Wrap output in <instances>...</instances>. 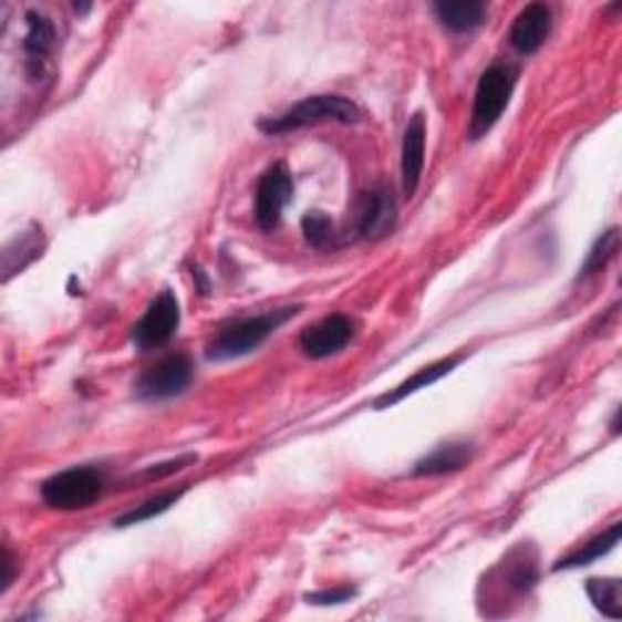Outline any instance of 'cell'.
<instances>
[{"instance_id":"obj_1","label":"cell","mask_w":622,"mask_h":622,"mask_svg":"<svg viewBox=\"0 0 622 622\" xmlns=\"http://www.w3.org/2000/svg\"><path fill=\"white\" fill-rule=\"evenodd\" d=\"M6 54L20 59L18 76L22 73L24 85L37 95H44L54 76V61L61 44L59 22L44 8H24L18 20L3 22Z\"/></svg>"},{"instance_id":"obj_2","label":"cell","mask_w":622,"mask_h":622,"mask_svg":"<svg viewBox=\"0 0 622 622\" xmlns=\"http://www.w3.org/2000/svg\"><path fill=\"white\" fill-rule=\"evenodd\" d=\"M300 309L302 307L270 309L258 317H246L224 323L207 343V360H211V363H229V360L256 353L272 333L300 314Z\"/></svg>"},{"instance_id":"obj_3","label":"cell","mask_w":622,"mask_h":622,"mask_svg":"<svg viewBox=\"0 0 622 622\" xmlns=\"http://www.w3.org/2000/svg\"><path fill=\"white\" fill-rule=\"evenodd\" d=\"M363 117L360 107L341 95H311L302 103L284 110L278 117H268L258 124V129L268 136L290 134L304 127H314L323 122H339V124H355Z\"/></svg>"},{"instance_id":"obj_4","label":"cell","mask_w":622,"mask_h":622,"mask_svg":"<svg viewBox=\"0 0 622 622\" xmlns=\"http://www.w3.org/2000/svg\"><path fill=\"white\" fill-rule=\"evenodd\" d=\"M105 491V471L93 465L69 467L42 484V499L54 511H85Z\"/></svg>"},{"instance_id":"obj_5","label":"cell","mask_w":622,"mask_h":622,"mask_svg":"<svg viewBox=\"0 0 622 622\" xmlns=\"http://www.w3.org/2000/svg\"><path fill=\"white\" fill-rule=\"evenodd\" d=\"M516 81H518V71L508 64H494L481 73L475 91V105H471L469 129H467L471 142L487 136L494 129V124L501 120L508 103H511Z\"/></svg>"},{"instance_id":"obj_6","label":"cell","mask_w":622,"mask_h":622,"mask_svg":"<svg viewBox=\"0 0 622 622\" xmlns=\"http://www.w3.org/2000/svg\"><path fill=\"white\" fill-rule=\"evenodd\" d=\"M193 377L195 365L188 355H168L136 377L134 396L142 402H166L188 390Z\"/></svg>"},{"instance_id":"obj_7","label":"cell","mask_w":622,"mask_h":622,"mask_svg":"<svg viewBox=\"0 0 622 622\" xmlns=\"http://www.w3.org/2000/svg\"><path fill=\"white\" fill-rule=\"evenodd\" d=\"M180 329V304L170 290L160 292L156 300L148 304L144 317L136 321L132 329V343L142 353H152L166 348Z\"/></svg>"},{"instance_id":"obj_8","label":"cell","mask_w":622,"mask_h":622,"mask_svg":"<svg viewBox=\"0 0 622 622\" xmlns=\"http://www.w3.org/2000/svg\"><path fill=\"white\" fill-rule=\"evenodd\" d=\"M294 183L284 164L270 166L256 188V224L263 231H276L282 221L284 207L292 203Z\"/></svg>"},{"instance_id":"obj_9","label":"cell","mask_w":622,"mask_h":622,"mask_svg":"<svg viewBox=\"0 0 622 622\" xmlns=\"http://www.w3.org/2000/svg\"><path fill=\"white\" fill-rule=\"evenodd\" d=\"M353 339L355 321L345 314H329L302 331L300 348L307 357L323 360L341 353Z\"/></svg>"},{"instance_id":"obj_10","label":"cell","mask_w":622,"mask_h":622,"mask_svg":"<svg viewBox=\"0 0 622 622\" xmlns=\"http://www.w3.org/2000/svg\"><path fill=\"white\" fill-rule=\"evenodd\" d=\"M396 227V200L392 188L377 185L365 197L357 209V234L367 241H380Z\"/></svg>"},{"instance_id":"obj_11","label":"cell","mask_w":622,"mask_h":622,"mask_svg":"<svg viewBox=\"0 0 622 622\" xmlns=\"http://www.w3.org/2000/svg\"><path fill=\"white\" fill-rule=\"evenodd\" d=\"M552 32V10L545 3H530L522 8L508 32V42L518 54H535Z\"/></svg>"},{"instance_id":"obj_12","label":"cell","mask_w":622,"mask_h":622,"mask_svg":"<svg viewBox=\"0 0 622 622\" xmlns=\"http://www.w3.org/2000/svg\"><path fill=\"white\" fill-rule=\"evenodd\" d=\"M423 166H426V115L418 110L406 124L402 144V190L408 200L418 190Z\"/></svg>"},{"instance_id":"obj_13","label":"cell","mask_w":622,"mask_h":622,"mask_svg":"<svg viewBox=\"0 0 622 622\" xmlns=\"http://www.w3.org/2000/svg\"><path fill=\"white\" fill-rule=\"evenodd\" d=\"M475 447L463 440H450L435 447L433 453L421 457L414 465V477H445L469 467Z\"/></svg>"},{"instance_id":"obj_14","label":"cell","mask_w":622,"mask_h":622,"mask_svg":"<svg viewBox=\"0 0 622 622\" xmlns=\"http://www.w3.org/2000/svg\"><path fill=\"white\" fill-rule=\"evenodd\" d=\"M463 363V355H450V357H440V360H435V363L426 365V367H421L416 375H412L408 380H404L402 384H396L394 390L390 392H384L380 400H375V408H390L394 404H400L404 402L406 396H412L416 394L418 390H426L431 387V384H435L438 380H443L445 375H450V372Z\"/></svg>"},{"instance_id":"obj_15","label":"cell","mask_w":622,"mask_h":622,"mask_svg":"<svg viewBox=\"0 0 622 622\" xmlns=\"http://www.w3.org/2000/svg\"><path fill=\"white\" fill-rule=\"evenodd\" d=\"M433 12L447 32L467 34L487 22L489 6L481 0H443L433 6Z\"/></svg>"},{"instance_id":"obj_16","label":"cell","mask_w":622,"mask_h":622,"mask_svg":"<svg viewBox=\"0 0 622 622\" xmlns=\"http://www.w3.org/2000/svg\"><path fill=\"white\" fill-rule=\"evenodd\" d=\"M44 251L42 229L32 224L28 231L18 234L15 239L8 241L3 248V280H10L15 272H22Z\"/></svg>"},{"instance_id":"obj_17","label":"cell","mask_w":622,"mask_h":622,"mask_svg":"<svg viewBox=\"0 0 622 622\" xmlns=\"http://www.w3.org/2000/svg\"><path fill=\"white\" fill-rule=\"evenodd\" d=\"M620 532H622V526L620 522H613L611 528L603 530L601 535H595L593 540H589L583 547H579L577 552H571L562 559H557L554 562V571H562V569H581V567H589L593 564L595 559H601L603 554H608L613 550V547L620 542Z\"/></svg>"},{"instance_id":"obj_18","label":"cell","mask_w":622,"mask_h":622,"mask_svg":"<svg viewBox=\"0 0 622 622\" xmlns=\"http://www.w3.org/2000/svg\"><path fill=\"white\" fill-rule=\"evenodd\" d=\"M504 589L511 595H526L538 583V564L528 550H516L506 557L504 574H501Z\"/></svg>"},{"instance_id":"obj_19","label":"cell","mask_w":622,"mask_h":622,"mask_svg":"<svg viewBox=\"0 0 622 622\" xmlns=\"http://www.w3.org/2000/svg\"><path fill=\"white\" fill-rule=\"evenodd\" d=\"M183 494H185V487L160 491V494L152 496V499H146L144 504L132 508V511L117 516L115 522H112V526H115V528L139 526V522H146V520H152V518H156V516H160V514H166L170 506H176V504L180 501V496H183Z\"/></svg>"},{"instance_id":"obj_20","label":"cell","mask_w":622,"mask_h":622,"mask_svg":"<svg viewBox=\"0 0 622 622\" xmlns=\"http://www.w3.org/2000/svg\"><path fill=\"white\" fill-rule=\"evenodd\" d=\"M618 251H620V229L613 227L605 234H601L599 239H595V243L591 246V251L579 270V280L599 276V272H603L608 268V263H611V260L618 256Z\"/></svg>"},{"instance_id":"obj_21","label":"cell","mask_w":622,"mask_h":622,"mask_svg":"<svg viewBox=\"0 0 622 622\" xmlns=\"http://www.w3.org/2000/svg\"><path fill=\"white\" fill-rule=\"evenodd\" d=\"M587 593L595 611L611 620L622 618V583L620 579H589Z\"/></svg>"},{"instance_id":"obj_22","label":"cell","mask_w":622,"mask_h":622,"mask_svg":"<svg viewBox=\"0 0 622 622\" xmlns=\"http://www.w3.org/2000/svg\"><path fill=\"white\" fill-rule=\"evenodd\" d=\"M302 231H304V239L314 246V248H333L335 246V229H333V221L323 215V211H309L302 219Z\"/></svg>"},{"instance_id":"obj_23","label":"cell","mask_w":622,"mask_h":622,"mask_svg":"<svg viewBox=\"0 0 622 622\" xmlns=\"http://www.w3.org/2000/svg\"><path fill=\"white\" fill-rule=\"evenodd\" d=\"M355 595V589L351 587H341V589H326V591H317V593H307L304 601L314 603V605H341L348 603Z\"/></svg>"},{"instance_id":"obj_24","label":"cell","mask_w":622,"mask_h":622,"mask_svg":"<svg viewBox=\"0 0 622 622\" xmlns=\"http://www.w3.org/2000/svg\"><path fill=\"white\" fill-rule=\"evenodd\" d=\"M197 463V457L195 455H185V457H178V459H170V463L166 465H154V467H148L146 469V477L148 479H164V477H170V475H176V471H180L183 467H188Z\"/></svg>"},{"instance_id":"obj_25","label":"cell","mask_w":622,"mask_h":622,"mask_svg":"<svg viewBox=\"0 0 622 622\" xmlns=\"http://www.w3.org/2000/svg\"><path fill=\"white\" fill-rule=\"evenodd\" d=\"M0 569H3V577H0V591H8L15 581V557H12L10 547H3V562H0Z\"/></svg>"},{"instance_id":"obj_26","label":"cell","mask_w":622,"mask_h":622,"mask_svg":"<svg viewBox=\"0 0 622 622\" xmlns=\"http://www.w3.org/2000/svg\"><path fill=\"white\" fill-rule=\"evenodd\" d=\"M73 8H76V12H89L91 10V6H85V3H76Z\"/></svg>"}]
</instances>
